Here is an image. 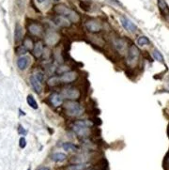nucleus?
<instances>
[{"label":"nucleus","instance_id":"obj_24","mask_svg":"<svg viewBox=\"0 0 169 170\" xmlns=\"http://www.w3.org/2000/svg\"><path fill=\"white\" fill-rule=\"evenodd\" d=\"M137 44H138L139 46L143 47V46H146V45L150 44V40L149 38L146 36H141L137 39Z\"/></svg>","mask_w":169,"mask_h":170},{"label":"nucleus","instance_id":"obj_6","mask_svg":"<svg viewBox=\"0 0 169 170\" xmlns=\"http://www.w3.org/2000/svg\"><path fill=\"white\" fill-rule=\"evenodd\" d=\"M85 26H86V28L91 33H97L99 31H101L102 28L101 23L96 20H88V22L85 24Z\"/></svg>","mask_w":169,"mask_h":170},{"label":"nucleus","instance_id":"obj_33","mask_svg":"<svg viewBox=\"0 0 169 170\" xmlns=\"http://www.w3.org/2000/svg\"><path fill=\"white\" fill-rule=\"evenodd\" d=\"M79 6L81 7L82 9L86 10V11H88V9H89V6L87 5V4H86V3H84V2H80V3H79Z\"/></svg>","mask_w":169,"mask_h":170},{"label":"nucleus","instance_id":"obj_15","mask_svg":"<svg viewBox=\"0 0 169 170\" xmlns=\"http://www.w3.org/2000/svg\"><path fill=\"white\" fill-rule=\"evenodd\" d=\"M28 31L32 35L39 36L42 33V27H41V26L38 25V24H31L28 26Z\"/></svg>","mask_w":169,"mask_h":170},{"label":"nucleus","instance_id":"obj_4","mask_svg":"<svg viewBox=\"0 0 169 170\" xmlns=\"http://www.w3.org/2000/svg\"><path fill=\"white\" fill-rule=\"evenodd\" d=\"M140 52L135 45H131L128 49V55H127V64L130 67H134L139 59Z\"/></svg>","mask_w":169,"mask_h":170},{"label":"nucleus","instance_id":"obj_25","mask_svg":"<svg viewBox=\"0 0 169 170\" xmlns=\"http://www.w3.org/2000/svg\"><path fill=\"white\" fill-rule=\"evenodd\" d=\"M26 102H27V103H28V105L30 106V107H32L33 109H38V103H37V102H36V100H35V98L32 96V95H28L27 96V98H26Z\"/></svg>","mask_w":169,"mask_h":170},{"label":"nucleus","instance_id":"obj_19","mask_svg":"<svg viewBox=\"0 0 169 170\" xmlns=\"http://www.w3.org/2000/svg\"><path fill=\"white\" fill-rule=\"evenodd\" d=\"M58 39H59V37L57 36V33H55V32H51L49 34H47V36H46V42L48 44H50V45H53L57 42V41L58 40Z\"/></svg>","mask_w":169,"mask_h":170},{"label":"nucleus","instance_id":"obj_7","mask_svg":"<svg viewBox=\"0 0 169 170\" xmlns=\"http://www.w3.org/2000/svg\"><path fill=\"white\" fill-rule=\"evenodd\" d=\"M120 23H121V25L124 28L131 33H134L137 30V26H135V24H133L132 21L129 20L128 18H126V17H124V16L120 17Z\"/></svg>","mask_w":169,"mask_h":170},{"label":"nucleus","instance_id":"obj_20","mask_svg":"<svg viewBox=\"0 0 169 170\" xmlns=\"http://www.w3.org/2000/svg\"><path fill=\"white\" fill-rule=\"evenodd\" d=\"M51 159L55 162H63L67 159V155L62 152H55L52 154Z\"/></svg>","mask_w":169,"mask_h":170},{"label":"nucleus","instance_id":"obj_2","mask_svg":"<svg viewBox=\"0 0 169 170\" xmlns=\"http://www.w3.org/2000/svg\"><path fill=\"white\" fill-rule=\"evenodd\" d=\"M64 108L66 110L67 115L70 117H80L85 111L84 107L76 101H68L65 103Z\"/></svg>","mask_w":169,"mask_h":170},{"label":"nucleus","instance_id":"obj_17","mask_svg":"<svg viewBox=\"0 0 169 170\" xmlns=\"http://www.w3.org/2000/svg\"><path fill=\"white\" fill-rule=\"evenodd\" d=\"M29 63V59L27 57H21L18 58V60H17V66H18V68L20 70H26V67L28 66Z\"/></svg>","mask_w":169,"mask_h":170},{"label":"nucleus","instance_id":"obj_38","mask_svg":"<svg viewBox=\"0 0 169 170\" xmlns=\"http://www.w3.org/2000/svg\"><path fill=\"white\" fill-rule=\"evenodd\" d=\"M168 135H169V127H168Z\"/></svg>","mask_w":169,"mask_h":170},{"label":"nucleus","instance_id":"obj_12","mask_svg":"<svg viewBox=\"0 0 169 170\" xmlns=\"http://www.w3.org/2000/svg\"><path fill=\"white\" fill-rule=\"evenodd\" d=\"M30 83L31 86L34 89V91L38 94H40L41 91H42V85H41V82L38 79L35 75H32L30 77Z\"/></svg>","mask_w":169,"mask_h":170},{"label":"nucleus","instance_id":"obj_13","mask_svg":"<svg viewBox=\"0 0 169 170\" xmlns=\"http://www.w3.org/2000/svg\"><path fill=\"white\" fill-rule=\"evenodd\" d=\"M54 23L56 24L58 26H62V27H69L71 26V21L67 19L66 17L58 15L54 17Z\"/></svg>","mask_w":169,"mask_h":170},{"label":"nucleus","instance_id":"obj_16","mask_svg":"<svg viewBox=\"0 0 169 170\" xmlns=\"http://www.w3.org/2000/svg\"><path fill=\"white\" fill-rule=\"evenodd\" d=\"M42 53H43V44L41 41H38L33 47V55H35V57L39 58L41 57Z\"/></svg>","mask_w":169,"mask_h":170},{"label":"nucleus","instance_id":"obj_36","mask_svg":"<svg viewBox=\"0 0 169 170\" xmlns=\"http://www.w3.org/2000/svg\"><path fill=\"white\" fill-rule=\"evenodd\" d=\"M38 3H40V4H41V3H44V2H48V0H37Z\"/></svg>","mask_w":169,"mask_h":170},{"label":"nucleus","instance_id":"obj_28","mask_svg":"<svg viewBox=\"0 0 169 170\" xmlns=\"http://www.w3.org/2000/svg\"><path fill=\"white\" fill-rule=\"evenodd\" d=\"M24 45H25L26 48L27 50L32 49V48L34 47V46H33V42H32V40H31L30 39H26L25 42H24Z\"/></svg>","mask_w":169,"mask_h":170},{"label":"nucleus","instance_id":"obj_14","mask_svg":"<svg viewBox=\"0 0 169 170\" xmlns=\"http://www.w3.org/2000/svg\"><path fill=\"white\" fill-rule=\"evenodd\" d=\"M89 160V156L88 153H81L75 155L71 158V162H74L75 164H87Z\"/></svg>","mask_w":169,"mask_h":170},{"label":"nucleus","instance_id":"obj_30","mask_svg":"<svg viewBox=\"0 0 169 170\" xmlns=\"http://www.w3.org/2000/svg\"><path fill=\"white\" fill-rule=\"evenodd\" d=\"M19 146H20L21 148H26V138L24 137V136L20 138V140H19Z\"/></svg>","mask_w":169,"mask_h":170},{"label":"nucleus","instance_id":"obj_32","mask_svg":"<svg viewBox=\"0 0 169 170\" xmlns=\"http://www.w3.org/2000/svg\"><path fill=\"white\" fill-rule=\"evenodd\" d=\"M18 133L20 134H23V135H26V134H27V132H26V130L24 128L22 125H19V127H18Z\"/></svg>","mask_w":169,"mask_h":170},{"label":"nucleus","instance_id":"obj_35","mask_svg":"<svg viewBox=\"0 0 169 170\" xmlns=\"http://www.w3.org/2000/svg\"><path fill=\"white\" fill-rule=\"evenodd\" d=\"M38 170H50V168L47 167V166H42V167H40Z\"/></svg>","mask_w":169,"mask_h":170},{"label":"nucleus","instance_id":"obj_39","mask_svg":"<svg viewBox=\"0 0 169 170\" xmlns=\"http://www.w3.org/2000/svg\"><path fill=\"white\" fill-rule=\"evenodd\" d=\"M28 170H30V168H29V169H28Z\"/></svg>","mask_w":169,"mask_h":170},{"label":"nucleus","instance_id":"obj_10","mask_svg":"<svg viewBox=\"0 0 169 170\" xmlns=\"http://www.w3.org/2000/svg\"><path fill=\"white\" fill-rule=\"evenodd\" d=\"M158 7H159L161 14L163 15L164 18L169 19V7L165 0H157Z\"/></svg>","mask_w":169,"mask_h":170},{"label":"nucleus","instance_id":"obj_37","mask_svg":"<svg viewBox=\"0 0 169 170\" xmlns=\"http://www.w3.org/2000/svg\"><path fill=\"white\" fill-rule=\"evenodd\" d=\"M54 1H56V2H58V1H59V0H54Z\"/></svg>","mask_w":169,"mask_h":170},{"label":"nucleus","instance_id":"obj_9","mask_svg":"<svg viewBox=\"0 0 169 170\" xmlns=\"http://www.w3.org/2000/svg\"><path fill=\"white\" fill-rule=\"evenodd\" d=\"M77 78V74L75 72L72 71H69L65 74H61V76L59 77V80L61 83H71L76 80Z\"/></svg>","mask_w":169,"mask_h":170},{"label":"nucleus","instance_id":"obj_8","mask_svg":"<svg viewBox=\"0 0 169 170\" xmlns=\"http://www.w3.org/2000/svg\"><path fill=\"white\" fill-rule=\"evenodd\" d=\"M113 44H114V47H115V49L119 52V54L121 55H125L126 52H127V43L126 41L122 40V39H115L113 41Z\"/></svg>","mask_w":169,"mask_h":170},{"label":"nucleus","instance_id":"obj_29","mask_svg":"<svg viewBox=\"0 0 169 170\" xmlns=\"http://www.w3.org/2000/svg\"><path fill=\"white\" fill-rule=\"evenodd\" d=\"M26 52H27V49L26 48L25 45H22V46L18 47V49H17V53L19 55H24V54H26Z\"/></svg>","mask_w":169,"mask_h":170},{"label":"nucleus","instance_id":"obj_22","mask_svg":"<svg viewBox=\"0 0 169 170\" xmlns=\"http://www.w3.org/2000/svg\"><path fill=\"white\" fill-rule=\"evenodd\" d=\"M23 38V28L20 25H16L14 31V40L15 41H20Z\"/></svg>","mask_w":169,"mask_h":170},{"label":"nucleus","instance_id":"obj_23","mask_svg":"<svg viewBox=\"0 0 169 170\" xmlns=\"http://www.w3.org/2000/svg\"><path fill=\"white\" fill-rule=\"evenodd\" d=\"M152 57H154V59L157 60L158 62H161V63H164V55H162V53L158 49H154L153 50V52H152Z\"/></svg>","mask_w":169,"mask_h":170},{"label":"nucleus","instance_id":"obj_1","mask_svg":"<svg viewBox=\"0 0 169 170\" xmlns=\"http://www.w3.org/2000/svg\"><path fill=\"white\" fill-rule=\"evenodd\" d=\"M92 121L89 120H77L75 121L73 126H72V131L74 134L80 138H88L90 131L89 128L92 126Z\"/></svg>","mask_w":169,"mask_h":170},{"label":"nucleus","instance_id":"obj_27","mask_svg":"<svg viewBox=\"0 0 169 170\" xmlns=\"http://www.w3.org/2000/svg\"><path fill=\"white\" fill-rule=\"evenodd\" d=\"M164 167L165 170H169V151L166 153L164 159Z\"/></svg>","mask_w":169,"mask_h":170},{"label":"nucleus","instance_id":"obj_18","mask_svg":"<svg viewBox=\"0 0 169 170\" xmlns=\"http://www.w3.org/2000/svg\"><path fill=\"white\" fill-rule=\"evenodd\" d=\"M62 148L65 151L68 152H76L78 150V147L73 143H71V142H65V143L62 144Z\"/></svg>","mask_w":169,"mask_h":170},{"label":"nucleus","instance_id":"obj_5","mask_svg":"<svg viewBox=\"0 0 169 170\" xmlns=\"http://www.w3.org/2000/svg\"><path fill=\"white\" fill-rule=\"evenodd\" d=\"M61 96L69 101H74L80 97V91L75 88H65L61 90Z\"/></svg>","mask_w":169,"mask_h":170},{"label":"nucleus","instance_id":"obj_26","mask_svg":"<svg viewBox=\"0 0 169 170\" xmlns=\"http://www.w3.org/2000/svg\"><path fill=\"white\" fill-rule=\"evenodd\" d=\"M58 83H60V80H59V77H57V76H54V77L49 78V79H48V81H47V84L49 85L50 86H57Z\"/></svg>","mask_w":169,"mask_h":170},{"label":"nucleus","instance_id":"obj_21","mask_svg":"<svg viewBox=\"0 0 169 170\" xmlns=\"http://www.w3.org/2000/svg\"><path fill=\"white\" fill-rule=\"evenodd\" d=\"M89 165L88 164H74L71 165H69L67 170H88Z\"/></svg>","mask_w":169,"mask_h":170},{"label":"nucleus","instance_id":"obj_11","mask_svg":"<svg viewBox=\"0 0 169 170\" xmlns=\"http://www.w3.org/2000/svg\"><path fill=\"white\" fill-rule=\"evenodd\" d=\"M49 101L54 107H59L63 103V97L58 93H53L49 97Z\"/></svg>","mask_w":169,"mask_h":170},{"label":"nucleus","instance_id":"obj_34","mask_svg":"<svg viewBox=\"0 0 169 170\" xmlns=\"http://www.w3.org/2000/svg\"><path fill=\"white\" fill-rule=\"evenodd\" d=\"M110 1H112L114 4H116V5H119V6H121V4L118 1V0H110Z\"/></svg>","mask_w":169,"mask_h":170},{"label":"nucleus","instance_id":"obj_3","mask_svg":"<svg viewBox=\"0 0 169 170\" xmlns=\"http://www.w3.org/2000/svg\"><path fill=\"white\" fill-rule=\"evenodd\" d=\"M55 10L58 15L66 17L67 19H69L72 23H76L79 21V15L77 14L74 10H72L71 9L67 8L64 5H57L55 7Z\"/></svg>","mask_w":169,"mask_h":170},{"label":"nucleus","instance_id":"obj_31","mask_svg":"<svg viewBox=\"0 0 169 170\" xmlns=\"http://www.w3.org/2000/svg\"><path fill=\"white\" fill-rule=\"evenodd\" d=\"M36 76V77L39 79V80L40 81V82H42L43 81V79H44V75H43V74L41 72H36L35 74H34Z\"/></svg>","mask_w":169,"mask_h":170}]
</instances>
